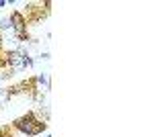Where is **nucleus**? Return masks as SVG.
I'll return each mask as SVG.
<instances>
[{
	"mask_svg": "<svg viewBox=\"0 0 154 137\" xmlns=\"http://www.w3.org/2000/svg\"><path fill=\"white\" fill-rule=\"evenodd\" d=\"M6 64H8L11 72H23L27 68H33V59L29 57V53L17 51V49H12V51L6 53Z\"/></svg>",
	"mask_w": 154,
	"mask_h": 137,
	"instance_id": "2",
	"label": "nucleus"
},
{
	"mask_svg": "<svg viewBox=\"0 0 154 137\" xmlns=\"http://www.w3.org/2000/svg\"><path fill=\"white\" fill-rule=\"evenodd\" d=\"M37 82H39V84H43L45 88H49V78H48V76H45V74H41V76L37 78Z\"/></svg>",
	"mask_w": 154,
	"mask_h": 137,
	"instance_id": "3",
	"label": "nucleus"
},
{
	"mask_svg": "<svg viewBox=\"0 0 154 137\" xmlns=\"http://www.w3.org/2000/svg\"><path fill=\"white\" fill-rule=\"evenodd\" d=\"M6 4H8L6 0H0V8H2V6H6Z\"/></svg>",
	"mask_w": 154,
	"mask_h": 137,
	"instance_id": "4",
	"label": "nucleus"
},
{
	"mask_svg": "<svg viewBox=\"0 0 154 137\" xmlns=\"http://www.w3.org/2000/svg\"><path fill=\"white\" fill-rule=\"evenodd\" d=\"M0 137H8L6 133H4V129H0Z\"/></svg>",
	"mask_w": 154,
	"mask_h": 137,
	"instance_id": "5",
	"label": "nucleus"
},
{
	"mask_svg": "<svg viewBox=\"0 0 154 137\" xmlns=\"http://www.w3.org/2000/svg\"><path fill=\"white\" fill-rule=\"evenodd\" d=\"M45 137H51V135H45Z\"/></svg>",
	"mask_w": 154,
	"mask_h": 137,
	"instance_id": "7",
	"label": "nucleus"
},
{
	"mask_svg": "<svg viewBox=\"0 0 154 137\" xmlns=\"http://www.w3.org/2000/svg\"><path fill=\"white\" fill-rule=\"evenodd\" d=\"M0 47H2V35H0Z\"/></svg>",
	"mask_w": 154,
	"mask_h": 137,
	"instance_id": "6",
	"label": "nucleus"
},
{
	"mask_svg": "<svg viewBox=\"0 0 154 137\" xmlns=\"http://www.w3.org/2000/svg\"><path fill=\"white\" fill-rule=\"evenodd\" d=\"M12 127H14L19 133H23V135L33 137V135L43 133L45 127H48V123H43L41 119H37L35 113H27V115H23V117H19V119L12 123Z\"/></svg>",
	"mask_w": 154,
	"mask_h": 137,
	"instance_id": "1",
	"label": "nucleus"
}]
</instances>
